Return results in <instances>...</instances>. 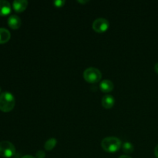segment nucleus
Wrapping results in <instances>:
<instances>
[{"instance_id":"obj_1","label":"nucleus","mask_w":158,"mask_h":158,"mask_svg":"<svg viewBox=\"0 0 158 158\" xmlns=\"http://www.w3.org/2000/svg\"><path fill=\"white\" fill-rule=\"evenodd\" d=\"M15 99L10 92H3L0 94V110L4 113L10 112L15 107Z\"/></svg>"},{"instance_id":"obj_2","label":"nucleus","mask_w":158,"mask_h":158,"mask_svg":"<svg viewBox=\"0 0 158 158\" xmlns=\"http://www.w3.org/2000/svg\"><path fill=\"white\" fill-rule=\"evenodd\" d=\"M101 147L108 153H115L122 147V141L116 137H107L102 140Z\"/></svg>"},{"instance_id":"obj_3","label":"nucleus","mask_w":158,"mask_h":158,"mask_svg":"<svg viewBox=\"0 0 158 158\" xmlns=\"http://www.w3.org/2000/svg\"><path fill=\"white\" fill-rule=\"evenodd\" d=\"M83 78L88 83H96L101 80L102 73L97 68L89 67L83 72Z\"/></svg>"},{"instance_id":"obj_4","label":"nucleus","mask_w":158,"mask_h":158,"mask_svg":"<svg viewBox=\"0 0 158 158\" xmlns=\"http://www.w3.org/2000/svg\"><path fill=\"white\" fill-rule=\"evenodd\" d=\"M15 154V148L10 141L3 140L0 142V156L5 158L13 157Z\"/></svg>"},{"instance_id":"obj_5","label":"nucleus","mask_w":158,"mask_h":158,"mask_svg":"<svg viewBox=\"0 0 158 158\" xmlns=\"http://www.w3.org/2000/svg\"><path fill=\"white\" fill-rule=\"evenodd\" d=\"M92 27L95 32L101 33V32H106L109 29L110 23L106 19L100 17V18H97L94 20Z\"/></svg>"},{"instance_id":"obj_6","label":"nucleus","mask_w":158,"mask_h":158,"mask_svg":"<svg viewBox=\"0 0 158 158\" xmlns=\"http://www.w3.org/2000/svg\"><path fill=\"white\" fill-rule=\"evenodd\" d=\"M8 25L12 29H17L21 26L22 20L17 15H12L8 19Z\"/></svg>"},{"instance_id":"obj_7","label":"nucleus","mask_w":158,"mask_h":158,"mask_svg":"<svg viewBox=\"0 0 158 158\" xmlns=\"http://www.w3.org/2000/svg\"><path fill=\"white\" fill-rule=\"evenodd\" d=\"M28 6V1L26 0H15L12 2L13 9L17 12H22L26 10Z\"/></svg>"},{"instance_id":"obj_8","label":"nucleus","mask_w":158,"mask_h":158,"mask_svg":"<svg viewBox=\"0 0 158 158\" xmlns=\"http://www.w3.org/2000/svg\"><path fill=\"white\" fill-rule=\"evenodd\" d=\"M12 10L9 2L6 0H0V16L9 15Z\"/></svg>"},{"instance_id":"obj_9","label":"nucleus","mask_w":158,"mask_h":158,"mask_svg":"<svg viewBox=\"0 0 158 158\" xmlns=\"http://www.w3.org/2000/svg\"><path fill=\"white\" fill-rule=\"evenodd\" d=\"M115 104V99L110 94H106L102 98V105L106 109H110Z\"/></svg>"},{"instance_id":"obj_10","label":"nucleus","mask_w":158,"mask_h":158,"mask_svg":"<svg viewBox=\"0 0 158 158\" xmlns=\"http://www.w3.org/2000/svg\"><path fill=\"white\" fill-rule=\"evenodd\" d=\"M100 88L103 92L104 93H110L114 89V85L111 80H102L101 83H100Z\"/></svg>"},{"instance_id":"obj_11","label":"nucleus","mask_w":158,"mask_h":158,"mask_svg":"<svg viewBox=\"0 0 158 158\" xmlns=\"http://www.w3.org/2000/svg\"><path fill=\"white\" fill-rule=\"evenodd\" d=\"M11 38V33L6 28H0V44L6 43Z\"/></svg>"},{"instance_id":"obj_12","label":"nucleus","mask_w":158,"mask_h":158,"mask_svg":"<svg viewBox=\"0 0 158 158\" xmlns=\"http://www.w3.org/2000/svg\"><path fill=\"white\" fill-rule=\"evenodd\" d=\"M57 143V140L56 138H50L46 141L44 144V148L46 151H50L53 149Z\"/></svg>"},{"instance_id":"obj_13","label":"nucleus","mask_w":158,"mask_h":158,"mask_svg":"<svg viewBox=\"0 0 158 158\" xmlns=\"http://www.w3.org/2000/svg\"><path fill=\"white\" fill-rule=\"evenodd\" d=\"M122 150H123V152L127 154H131V153L134 151V147L131 142L129 141H126L124 143H122V147H121Z\"/></svg>"},{"instance_id":"obj_14","label":"nucleus","mask_w":158,"mask_h":158,"mask_svg":"<svg viewBox=\"0 0 158 158\" xmlns=\"http://www.w3.org/2000/svg\"><path fill=\"white\" fill-rule=\"evenodd\" d=\"M66 3V1L65 0H55L53 1V5L56 6V7H63V6Z\"/></svg>"},{"instance_id":"obj_15","label":"nucleus","mask_w":158,"mask_h":158,"mask_svg":"<svg viewBox=\"0 0 158 158\" xmlns=\"http://www.w3.org/2000/svg\"><path fill=\"white\" fill-rule=\"evenodd\" d=\"M35 157L36 158H45L46 157V153L43 151H38L35 154Z\"/></svg>"},{"instance_id":"obj_16","label":"nucleus","mask_w":158,"mask_h":158,"mask_svg":"<svg viewBox=\"0 0 158 158\" xmlns=\"http://www.w3.org/2000/svg\"><path fill=\"white\" fill-rule=\"evenodd\" d=\"M154 154H155L156 157L158 158V144L155 147V148H154Z\"/></svg>"},{"instance_id":"obj_17","label":"nucleus","mask_w":158,"mask_h":158,"mask_svg":"<svg viewBox=\"0 0 158 158\" xmlns=\"http://www.w3.org/2000/svg\"><path fill=\"white\" fill-rule=\"evenodd\" d=\"M22 158H35V157H34L32 155H25L23 156V157H22Z\"/></svg>"},{"instance_id":"obj_18","label":"nucleus","mask_w":158,"mask_h":158,"mask_svg":"<svg viewBox=\"0 0 158 158\" xmlns=\"http://www.w3.org/2000/svg\"><path fill=\"white\" fill-rule=\"evenodd\" d=\"M154 70L156 71V73H158V63H156L155 66H154Z\"/></svg>"},{"instance_id":"obj_19","label":"nucleus","mask_w":158,"mask_h":158,"mask_svg":"<svg viewBox=\"0 0 158 158\" xmlns=\"http://www.w3.org/2000/svg\"><path fill=\"white\" fill-rule=\"evenodd\" d=\"M119 158H132V157H131L130 156H128V155H122V156H120Z\"/></svg>"},{"instance_id":"obj_20","label":"nucleus","mask_w":158,"mask_h":158,"mask_svg":"<svg viewBox=\"0 0 158 158\" xmlns=\"http://www.w3.org/2000/svg\"><path fill=\"white\" fill-rule=\"evenodd\" d=\"M77 2H80V3H86V2H88L89 1H88V0H86V1H85V0H84V1H82V0H78Z\"/></svg>"},{"instance_id":"obj_21","label":"nucleus","mask_w":158,"mask_h":158,"mask_svg":"<svg viewBox=\"0 0 158 158\" xmlns=\"http://www.w3.org/2000/svg\"><path fill=\"white\" fill-rule=\"evenodd\" d=\"M0 93H1V88H0Z\"/></svg>"}]
</instances>
